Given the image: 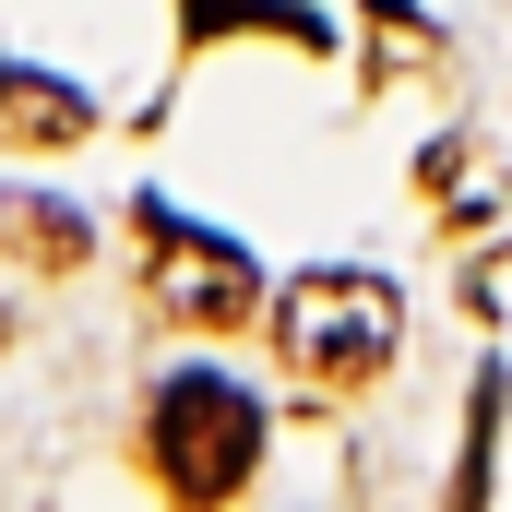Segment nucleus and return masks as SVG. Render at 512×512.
Listing matches in <instances>:
<instances>
[{"mask_svg": "<svg viewBox=\"0 0 512 512\" xmlns=\"http://www.w3.org/2000/svg\"><path fill=\"white\" fill-rule=\"evenodd\" d=\"M143 441H155V477H167L179 501H239V489L262 477V405L239 382H215V370L155 382Z\"/></svg>", "mask_w": 512, "mask_h": 512, "instance_id": "nucleus-1", "label": "nucleus"}, {"mask_svg": "<svg viewBox=\"0 0 512 512\" xmlns=\"http://www.w3.org/2000/svg\"><path fill=\"white\" fill-rule=\"evenodd\" d=\"M393 334H405V298L382 274H298L274 298V346L298 382H370L393 358Z\"/></svg>", "mask_w": 512, "mask_h": 512, "instance_id": "nucleus-2", "label": "nucleus"}, {"mask_svg": "<svg viewBox=\"0 0 512 512\" xmlns=\"http://www.w3.org/2000/svg\"><path fill=\"white\" fill-rule=\"evenodd\" d=\"M143 227H155V310L167 322H191V334H227V322H251L262 310V274L215 227H179L167 203H143Z\"/></svg>", "mask_w": 512, "mask_h": 512, "instance_id": "nucleus-3", "label": "nucleus"}, {"mask_svg": "<svg viewBox=\"0 0 512 512\" xmlns=\"http://www.w3.org/2000/svg\"><path fill=\"white\" fill-rule=\"evenodd\" d=\"M96 108H84V84H60V72H36V60H0V143L12 155H48V143H84Z\"/></svg>", "mask_w": 512, "mask_h": 512, "instance_id": "nucleus-4", "label": "nucleus"}, {"mask_svg": "<svg viewBox=\"0 0 512 512\" xmlns=\"http://www.w3.org/2000/svg\"><path fill=\"white\" fill-rule=\"evenodd\" d=\"M0 251L36 262V274H72V262L96 251V227L72 215V203H36V191H0Z\"/></svg>", "mask_w": 512, "mask_h": 512, "instance_id": "nucleus-5", "label": "nucleus"}]
</instances>
